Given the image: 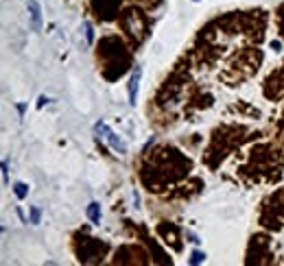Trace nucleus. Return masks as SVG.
I'll list each match as a JSON object with an SVG mask.
<instances>
[{"mask_svg": "<svg viewBox=\"0 0 284 266\" xmlns=\"http://www.w3.org/2000/svg\"><path fill=\"white\" fill-rule=\"evenodd\" d=\"M29 13H31V26H33V31H40L42 29V11H40L37 0H29Z\"/></svg>", "mask_w": 284, "mask_h": 266, "instance_id": "3", "label": "nucleus"}, {"mask_svg": "<svg viewBox=\"0 0 284 266\" xmlns=\"http://www.w3.org/2000/svg\"><path fill=\"white\" fill-rule=\"evenodd\" d=\"M13 192H16L18 199H26V194H29V185L22 184V181H18V184H13Z\"/></svg>", "mask_w": 284, "mask_h": 266, "instance_id": "5", "label": "nucleus"}, {"mask_svg": "<svg viewBox=\"0 0 284 266\" xmlns=\"http://www.w3.org/2000/svg\"><path fill=\"white\" fill-rule=\"evenodd\" d=\"M31 218H33V223H40V209L37 207L31 209Z\"/></svg>", "mask_w": 284, "mask_h": 266, "instance_id": "8", "label": "nucleus"}, {"mask_svg": "<svg viewBox=\"0 0 284 266\" xmlns=\"http://www.w3.org/2000/svg\"><path fill=\"white\" fill-rule=\"evenodd\" d=\"M203 260H206V253H201V251H193V255H190V264H201Z\"/></svg>", "mask_w": 284, "mask_h": 266, "instance_id": "6", "label": "nucleus"}, {"mask_svg": "<svg viewBox=\"0 0 284 266\" xmlns=\"http://www.w3.org/2000/svg\"><path fill=\"white\" fill-rule=\"evenodd\" d=\"M193 2H199V0H193Z\"/></svg>", "mask_w": 284, "mask_h": 266, "instance_id": "11", "label": "nucleus"}, {"mask_svg": "<svg viewBox=\"0 0 284 266\" xmlns=\"http://www.w3.org/2000/svg\"><path fill=\"white\" fill-rule=\"evenodd\" d=\"M140 77H142V70L136 68L131 74V79H129V102L131 105H136L138 101V85H140Z\"/></svg>", "mask_w": 284, "mask_h": 266, "instance_id": "2", "label": "nucleus"}, {"mask_svg": "<svg viewBox=\"0 0 284 266\" xmlns=\"http://www.w3.org/2000/svg\"><path fill=\"white\" fill-rule=\"evenodd\" d=\"M44 102H48V99H46V96H40V102H37V107L42 109V107H44Z\"/></svg>", "mask_w": 284, "mask_h": 266, "instance_id": "9", "label": "nucleus"}, {"mask_svg": "<svg viewBox=\"0 0 284 266\" xmlns=\"http://www.w3.org/2000/svg\"><path fill=\"white\" fill-rule=\"evenodd\" d=\"M271 48L273 50H280V41H271Z\"/></svg>", "mask_w": 284, "mask_h": 266, "instance_id": "10", "label": "nucleus"}, {"mask_svg": "<svg viewBox=\"0 0 284 266\" xmlns=\"http://www.w3.org/2000/svg\"><path fill=\"white\" fill-rule=\"evenodd\" d=\"M94 131H96V133H99V135H101V138H103V140H105V142H107V144H109V146H111V148H114V151H118V153H120V155H125V153H127V144H125V142H123V140H120V138H118V135H116L114 131H111V129H109V127H107V124H105V123H96Z\"/></svg>", "mask_w": 284, "mask_h": 266, "instance_id": "1", "label": "nucleus"}, {"mask_svg": "<svg viewBox=\"0 0 284 266\" xmlns=\"http://www.w3.org/2000/svg\"><path fill=\"white\" fill-rule=\"evenodd\" d=\"M87 218H90L94 225H99V223H101V205L96 203V201L87 205Z\"/></svg>", "mask_w": 284, "mask_h": 266, "instance_id": "4", "label": "nucleus"}, {"mask_svg": "<svg viewBox=\"0 0 284 266\" xmlns=\"http://www.w3.org/2000/svg\"><path fill=\"white\" fill-rule=\"evenodd\" d=\"M86 37H87V41L94 40V31H92V26H90V24H86Z\"/></svg>", "mask_w": 284, "mask_h": 266, "instance_id": "7", "label": "nucleus"}]
</instances>
